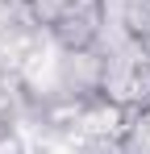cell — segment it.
<instances>
[{
	"label": "cell",
	"mask_w": 150,
	"mask_h": 154,
	"mask_svg": "<svg viewBox=\"0 0 150 154\" xmlns=\"http://www.w3.org/2000/svg\"><path fill=\"white\" fill-rule=\"evenodd\" d=\"M13 4H21V8H25V4H29V0H13Z\"/></svg>",
	"instance_id": "obj_8"
},
{
	"label": "cell",
	"mask_w": 150,
	"mask_h": 154,
	"mask_svg": "<svg viewBox=\"0 0 150 154\" xmlns=\"http://www.w3.org/2000/svg\"><path fill=\"white\" fill-rule=\"evenodd\" d=\"M125 29H129V38L150 42V0H129V8H125Z\"/></svg>",
	"instance_id": "obj_4"
},
{
	"label": "cell",
	"mask_w": 150,
	"mask_h": 154,
	"mask_svg": "<svg viewBox=\"0 0 150 154\" xmlns=\"http://www.w3.org/2000/svg\"><path fill=\"white\" fill-rule=\"evenodd\" d=\"M17 21H21V4H13V0H0V33H8Z\"/></svg>",
	"instance_id": "obj_6"
},
{
	"label": "cell",
	"mask_w": 150,
	"mask_h": 154,
	"mask_svg": "<svg viewBox=\"0 0 150 154\" xmlns=\"http://www.w3.org/2000/svg\"><path fill=\"white\" fill-rule=\"evenodd\" d=\"M0 154H33V142L25 137V129L8 125L4 133H0Z\"/></svg>",
	"instance_id": "obj_5"
},
{
	"label": "cell",
	"mask_w": 150,
	"mask_h": 154,
	"mask_svg": "<svg viewBox=\"0 0 150 154\" xmlns=\"http://www.w3.org/2000/svg\"><path fill=\"white\" fill-rule=\"evenodd\" d=\"M100 63L104 54L92 50H63L58 63V92L63 96H96L100 92Z\"/></svg>",
	"instance_id": "obj_2"
},
{
	"label": "cell",
	"mask_w": 150,
	"mask_h": 154,
	"mask_svg": "<svg viewBox=\"0 0 150 154\" xmlns=\"http://www.w3.org/2000/svg\"><path fill=\"white\" fill-rule=\"evenodd\" d=\"M71 4H75V0H29L25 13H29V21H33L38 29H50L67 8H71Z\"/></svg>",
	"instance_id": "obj_3"
},
{
	"label": "cell",
	"mask_w": 150,
	"mask_h": 154,
	"mask_svg": "<svg viewBox=\"0 0 150 154\" xmlns=\"http://www.w3.org/2000/svg\"><path fill=\"white\" fill-rule=\"evenodd\" d=\"M8 125H13V121H8V117H0V133H4V129H8Z\"/></svg>",
	"instance_id": "obj_7"
},
{
	"label": "cell",
	"mask_w": 150,
	"mask_h": 154,
	"mask_svg": "<svg viewBox=\"0 0 150 154\" xmlns=\"http://www.w3.org/2000/svg\"><path fill=\"white\" fill-rule=\"evenodd\" d=\"M100 29H104L100 0H75L71 8L50 25V38H54L58 50H92L100 42Z\"/></svg>",
	"instance_id": "obj_1"
}]
</instances>
